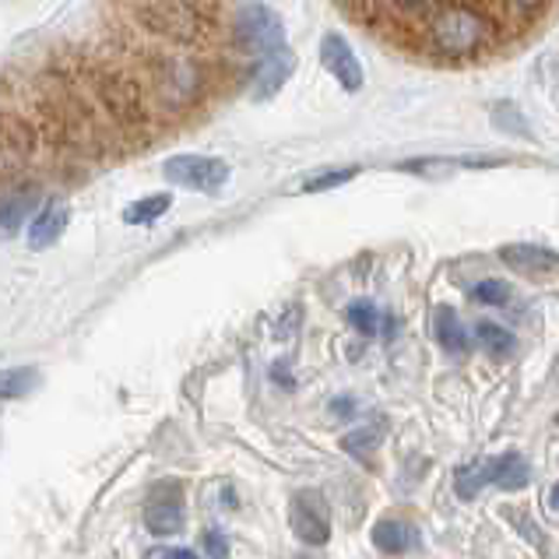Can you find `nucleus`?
<instances>
[{"label": "nucleus", "mask_w": 559, "mask_h": 559, "mask_svg": "<svg viewBox=\"0 0 559 559\" xmlns=\"http://www.w3.org/2000/svg\"><path fill=\"white\" fill-rule=\"evenodd\" d=\"M148 88L163 114H187L201 103L207 88V71L198 57L187 53H152L148 57Z\"/></svg>", "instance_id": "nucleus-1"}, {"label": "nucleus", "mask_w": 559, "mask_h": 559, "mask_svg": "<svg viewBox=\"0 0 559 559\" xmlns=\"http://www.w3.org/2000/svg\"><path fill=\"white\" fill-rule=\"evenodd\" d=\"M489 43V19L472 4H447L429 19V46L447 60H468Z\"/></svg>", "instance_id": "nucleus-2"}, {"label": "nucleus", "mask_w": 559, "mask_h": 559, "mask_svg": "<svg viewBox=\"0 0 559 559\" xmlns=\"http://www.w3.org/2000/svg\"><path fill=\"white\" fill-rule=\"evenodd\" d=\"M92 95L99 99V106L106 109V117L114 120L120 131H138L145 127L148 120V109H145V92L120 71H95L92 78Z\"/></svg>", "instance_id": "nucleus-3"}, {"label": "nucleus", "mask_w": 559, "mask_h": 559, "mask_svg": "<svg viewBox=\"0 0 559 559\" xmlns=\"http://www.w3.org/2000/svg\"><path fill=\"white\" fill-rule=\"evenodd\" d=\"M233 39L239 46V53H247L250 60H264L271 53L289 50L285 46V25L271 8L264 4H243L233 22Z\"/></svg>", "instance_id": "nucleus-4"}, {"label": "nucleus", "mask_w": 559, "mask_h": 559, "mask_svg": "<svg viewBox=\"0 0 559 559\" xmlns=\"http://www.w3.org/2000/svg\"><path fill=\"white\" fill-rule=\"evenodd\" d=\"M141 28L155 32V36L173 43H198L204 36V22L198 8H190L187 0H148L138 8Z\"/></svg>", "instance_id": "nucleus-5"}, {"label": "nucleus", "mask_w": 559, "mask_h": 559, "mask_svg": "<svg viewBox=\"0 0 559 559\" xmlns=\"http://www.w3.org/2000/svg\"><path fill=\"white\" fill-rule=\"evenodd\" d=\"M163 173L169 183L201 190V194H218L229 183V163H222L215 155H173L166 158Z\"/></svg>", "instance_id": "nucleus-6"}, {"label": "nucleus", "mask_w": 559, "mask_h": 559, "mask_svg": "<svg viewBox=\"0 0 559 559\" xmlns=\"http://www.w3.org/2000/svg\"><path fill=\"white\" fill-rule=\"evenodd\" d=\"M289 528L302 546H324L331 538V510L321 492H296L289 507Z\"/></svg>", "instance_id": "nucleus-7"}, {"label": "nucleus", "mask_w": 559, "mask_h": 559, "mask_svg": "<svg viewBox=\"0 0 559 559\" xmlns=\"http://www.w3.org/2000/svg\"><path fill=\"white\" fill-rule=\"evenodd\" d=\"M145 528L152 535H177L183 528V497L177 483H163L148 492Z\"/></svg>", "instance_id": "nucleus-8"}, {"label": "nucleus", "mask_w": 559, "mask_h": 559, "mask_svg": "<svg viewBox=\"0 0 559 559\" xmlns=\"http://www.w3.org/2000/svg\"><path fill=\"white\" fill-rule=\"evenodd\" d=\"M321 60H324V68L331 71L334 82H338L345 92H359L362 88V68H359V60L353 53V46H348L338 36V32L324 36V43H321Z\"/></svg>", "instance_id": "nucleus-9"}, {"label": "nucleus", "mask_w": 559, "mask_h": 559, "mask_svg": "<svg viewBox=\"0 0 559 559\" xmlns=\"http://www.w3.org/2000/svg\"><path fill=\"white\" fill-rule=\"evenodd\" d=\"M68 222H71V207L68 201H46L39 207V215L28 222V247L32 250H46V247H53L57 239L63 236V229H68Z\"/></svg>", "instance_id": "nucleus-10"}, {"label": "nucleus", "mask_w": 559, "mask_h": 559, "mask_svg": "<svg viewBox=\"0 0 559 559\" xmlns=\"http://www.w3.org/2000/svg\"><path fill=\"white\" fill-rule=\"evenodd\" d=\"M293 74V53L282 50V53H271L264 60H253V71H250V95L253 99H271L282 85L285 78Z\"/></svg>", "instance_id": "nucleus-11"}, {"label": "nucleus", "mask_w": 559, "mask_h": 559, "mask_svg": "<svg viewBox=\"0 0 559 559\" xmlns=\"http://www.w3.org/2000/svg\"><path fill=\"white\" fill-rule=\"evenodd\" d=\"M36 204H39V190L36 187L8 190V194L0 198V233H4V236L19 233L25 226V218L36 212Z\"/></svg>", "instance_id": "nucleus-12"}, {"label": "nucleus", "mask_w": 559, "mask_h": 559, "mask_svg": "<svg viewBox=\"0 0 559 559\" xmlns=\"http://www.w3.org/2000/svg\"><path fill=\"white\" fill-rule=\"evenodd\" d=\"M415 542H419V532L412 528L408 521H380L377 528H373V546L380 552H391V556H402L408 549H415Z\"/></svg>", "instance_id": "nucleus-13"}, {"label": "nucleus", "mask_w": 559, "mask_h": 559, "mask_svg": "<svg viewBox=\"0 0 559 559\" xmlns=\"http://www.w3.org/2000/svg\"><path fill=\"white\" fill-rule=\"evenodd\" d=\"M532 478L528 461L521 454H503L497 461H489V483L500 486V489H524Z\"/></svg>", "instance_id": "nucleus-14"}, {"label": "nucleus", "mask_w": 559, "mask_h": 559, "mask_svg": "<svg viewBox=\"0 0 559 559\" xmlns=\"http://www.w3.org/2000/svg\"><path fill=\"white\" fill-rule=\"evenodd\" d=\"M503 261L518 271H528V275H538V271H552L559 267V258L552 250H542V247H507L503 250Z\"/></svg>", "instance_id": "nucleus-15"}, {"label": "nucleus", "mask_w": 559, "mask_h": 559, "mask_svg": "<svg viewBox=\"0 0 559 559\" xmlns=\"http://www.w3.org/2000/svg\"><path fill=\"white\" fill-rule=\"evenodd\" d=\"M39 388V370L32 366H14V370L0 373V402H19V397H28Z\"/></svg>", "instance_id": "nucleus-16"}, {"label": "nucleus", "mask_w": 559, "mask_h": 559, "mask_svg": "<svg viewBox=\"0 0 559 559\" xmlns=\"http://www.w3.org/2000/svg\"><path fill=\"white\" fill-rule=\"evenodd\" d=\"M437 338H440V345L447 348V353H457V356H465L472 348L468 331H465V324L457 321L454 310H437Z\"/></svg>", "instance_id": "nucleus-17"}, {"label": "nucleus", "mask_w": 559, "mask_h": 559, "mask_svg": "<svg viewBox=\"0 0 559 559\" xmlns=\"http://www.w3.org/2000/svg\"><path fill=\"white\" fill-rule=\"evenodd\" d=\"M173 198L169 194H152V198H141L134 201L131 207L123 212V222H131V226H152L155 218H163L169 212Z\"/></svg>", "instance_id": "nucleus-18"}, {"label": "nucleus", "mask_w": 559, "mask_h": 559, "mask_svg": "<svg viewBox=\"0 0 559 559\" xmlns=\"http://www.w3.org/2000/svg\"><path fill=\"white\" fill-rule=\"evenodd\" d=\"M478 342H483V348L489 356H497V359H507L510 353H514V334H510L507 328L500 324H492V321H478Z\"/></svg>", "instance_id": "nucleus-19"}, {"label": "nucleus", "mask_w": 559, "mask_h": 559, "mask_svg": "<svg viewBox=\"0 0 559 559\" xmlns=\"http://www.w3.org/2000/svg\"><path fill=\"white\" fill-rule=\"evenodd\" d=\"M348 324H353L359 334H366V338H373V334L380 331V310L373 307L370 299H356V302H348Z\"/></svg>", "instance_id": "nucleus-20"}, {"label": "nucleus", "mask_w": 559, "mask_h": 559, "mask_svg": "<svg viewBox=\"0 0 559 559\" xmlns=\"http://www.w3.org/2000/svg\"><path fill=\"white\" fill-rule=\"evenodd\" d=\"M380 440H383V429H380V426H362V429H353V433H345V437H342V447H345L348 454L362 457V454L377 451Z\"/></svg>", "instance_id": "nucleus-21"}, {"label": "nucleus", "mask_w": 559, "mask_h": 559, "mask_svg": "<svg viewBox=\"0 0 559 559\" xmlns=\"http://www.w3.org/2000/svg\"><path fill=\"white\" fill-rule=\"evenodd\" d=\"M489 483V461L486 465H472V468H461L457 472V497L461 500H475L478 489Z\"/></svg>", "instance_id": "nucleus-22"}, {"label": "nucleus", "mask_w": 559, "mask_h": 559, "mask_svg": "<svg viewBox=\"0 0 559 559\" xmlns=\"http://www.w3.org/2000/svg\"><path fill=\"white\" fill-rule=\"evenodd\" d=\"M472 299L483 302V307H503V302L510 299V285L500 278H486L472 289Z\"/></svg>", "instance_id": "nucleus-23"}, {"label": "nucleus", "mask_w": 559, "mask_h": 559, "mask_svg": "<svg viewBox=\"0 0 559 559\" xmlns=\"http://www.w3.org/2000/svg\"><path fill=\"white\" fill-rule=\"evenodd\" d=\"M492 123H497L500 131H514L521 138L532 134V127H528V120L521 117V109L518 106H507V103H500L497 109H492Z\"/></svg>", "instance_id": "nucleus-24"}, {"label": "nucleus", "mask_w": 559, "mask_h": 559, "mask_svg": "<svg viewBox=\"0 0 559 559\" xmlns=\"http://www.w3.org/2000/svg\"><path fill=\"white\" fill-rule=\"evenodd\" d=\"M356 166H348V169H334V173H324V177H313V180H307V194H321V190H331V187H342V183H348L356 177Z\"/></svg>", "instance_id": "nucleus-25"}, {"label": "nucleus", "mask_w": 559, "mask_h": 559, "mask_svg": "<svg viewBox=\"0 0 559 559\" xmlns=\"http://www.w3.org/2000/svg\"><path fill=\"white\" fill-rule=\"evenodd\" d=\"M204 549L212 559H229V538L222 532H207L204 535Z\"/></svg>", "instance_id": "nucleus-26"}, {"label": "nucleus", "mask_w": 559, "mask_h": 559, "mask_svg": "<svg viewBox=\"0 0 559 559\" xmlns=\"http://www.w3.org/2000/svg\"><path fill=\"white\" fill-rule=\"evenodd\" d=\"M394 4L397 8H402L405 14H429V19H433V14H437V0H394Z\"/></svg>", "instance_id": "nucleus-27"}, {"label": "nucleus", "mask_w": 559, "mask_h": 559, "mask_svg": "<svg viewBox=\"0 0 559 559\" xmlns=\"http://www.w3.org/2000/svg\"><path fill=\"white\" fill-rule=\"evenodd\" d=\"M155 559H198L190 549H158Z\"/></svg>", "instance_id": "nucleus-28"}, {"label": "nucleus", "mask_w": 559, "mask_h": 559, "mask_svg": "<svg viewBox=\"0 0 559 559\" xmlns=\"http://www.w3.org/2000/svg\"><path fill=\"white\" fill-rule=\"evenodd\" d=\"M331 412L334 415H353V402H348V397L345 402H331Z\"/></svg>", "instance_id": "nucleus-29"}, {"label": "nucleus", "mask_w": 559, "mask_h": 559, "mask_svg": "<svg viewBox=\"0 0 559 559\" xmlns=\"http://www.w3.org/2000/svg\"><path fill=\"white\" fill-rule=\"evenodd\" d=\"M510 4H518V8H524V11H535V8L546 4V0H510Z\"/></svg>", "instance_id": "nucleus-30"}, {"label": "nucleus", "mask_w": 559, "mask_h": 559, "mask_svg": "<svg viewBox=\"0 0 559 559\" xmlns=\"http://www.w3.org/2000/svg\"><path fill=\"white\" fill-rule=\"evenodd\" d=\"M549 503H552V510H559V486H556V489L549 492Z\"/></svg>", "instance_id": "nucleus-31"}]
</instances>
